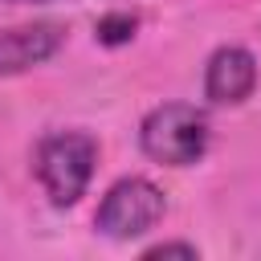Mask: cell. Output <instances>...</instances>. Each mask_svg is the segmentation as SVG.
<instances>
[{
    "mask_svg": "<svg viewBox=\"0 0 261 261\" xmlns=\"http://www.w3.org/2000/svg\"><path fill=\"white\" fill-rule=\"evenodd\" d=\"M135 16L130 12H110V16H102L98 20V37L106 41V45H118V41H126V37H135Z\"/></svg>",
    "mask_w": 261,
    "mask_h": 261,
    "instance_id": "8992f818",
    "label": "cell"
},
{
    "mask_svg": "<svg viewBox=\"0 0 261 261\" xmlns=\"http://www.w3.org/2000/svg\"><path fill=\"white\" fill-rule=\"evenodd\" d=\"M8 4H45V0H8Z\"/></svg>",
    "mask_w": 261,
    "mask_h": 261,
    "instance_id": "ba28073f",
    "label": "cell"
},
{
    "mask_svg": "<svg viewBox=\"0 0 261 261\" xmlns=\"http://www.w3.org/2000/svg\"><path fill=\"white\" fill-rule=\"evenodd\" d=\"M61 45H65V29L53 24V20L4 29V33H0V77L24 73V69H33V65H45Z\"/></svg>",
    "mask_w": 261,
    "mask_h": 261,
    "instance_id": "277c9868",
    "label": "cell"
},
{
    "mask_svg": "<svg viewBox=\"0 0 261 261\" xmlns=\"http://www.w3.org/2000/svg\"><path fill=\"white\" fill-rule=\"evenodd\" d=\"M257 86V57L241 45H224L208 57V69H204V94L208 102L216 106H237L253 94Z\"/></svg>",
    "mask_w": 261,
    "mask_h": 261,
    "instance_id": "5b68a950",
    "label": "cell"
},
{
    "mask_svg": "<svg viewBox=\"0 0 261 261\" xmlns=\"http://www.w3.org/2000/svg\"><path fill=\"white\" fill-rule=\"evenodd\" d=\"M98 163V139L86 130H53L37 147V179L57 208H69L86 196Z\"/></svg>",
    "mask_w": 261,
    "mask_h": 261,
    "instance_id": "6da1fadb",
    "label": "cell"
},
{
    "mask_svg": "<svg viewBox=\"0 0 261 261\" xmlns=\"http://www.w3.org/2000/svg\"><path fill=\"white\" fill-rule=\"evenodd\" d=\"M143 257H196V245H184V241H163V245H151Z\"/></svg>",
    "mask_w": 261,
    "mask_h": 261,
    "instance_id": "52a82bcc",
    "label": "cell"
},
{
    "mask_svg": "<svg viewBox=\"0 0 261 261\" xmlns=\"http://www.w3.org/2000/svg\"><path fill=\"white\" fill-rule=\"evenodd\" d=\"M159 216H163V192L143 175H126V179L110 184V192L98 204L94 224L110 241H130V237L151 232L159 224Z\"/></svg>",
    "mask_w": 261,
    "mask_h": 261,
    "instance_id": "3957f363",
    "label": "cell"
},
{
    "mask_svg": "<svg viewBox=\"0 0 261 261\" xmlns=\"http://www.w3.org/2000/svg\"><path fill=\"white\" fill-rule=\"evenodd\" d=\"M139 147L155 163L188 167L208 151V114L192 102H163L139 126Z\"/></svg>",
    "mask_w": 261,
    "mask_h": 261,
    "instance_id": "7a4b0ae2",
    "label": "cell"
}]
</instances>
